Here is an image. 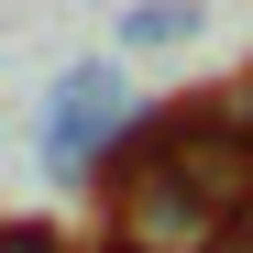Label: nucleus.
<instances>
[{
    "label": "nucleus",
    "instance_id": "nucleus-1",
    "mask_svg": "<svg viewBox=\"0 0 253 253\" xmlns=\"http://www.w3.org/2000/svg\"><path fill=\"white\" fill-rule=\"evenodd\" d=\"M154 165H165L220 231H242V220H253V99H198V110H176V132H165Z\"/></svg>",
    "mask_w": 253,
    "mask_h": 253
},
{
    "label": "nucleus",
    "instance_id": "nucleus-2",
    "mask_svg": "<svg viewBox=\"0 0 253 253\" xmlns=\"http://www.w3.org/2000/svg\"><path fill=\"white\" fill-rule=\"evenodd\" d=\"M132 77L121 66H66L55 77V99H44V176L55 187H99V165H110V143L132 132Z\"/></svg>",
    "mask_w": 253,
    "mask_h": 253
},
{
    "label": "nucleus",
    "instance_id": "nucleus-3",
    "mask_svg": "<svg viewBox=\"0 0 253 253\" xmlns=\"http://www.w3.org/2000/svg\"><path fill=\"white\" fill-rule=\"evenodd\" d=\"M110 242L121 253H209L220 220H209L165 165H143V176H121V198H110Z\"/></svg>",
    "mask_w": 253,
    "mask_h": 253
},
{
    "label": "nucleus",
    "instance_id": "nucleus-4",
    "mask_svg": "<svg viewBox=\"0 0 253 253\" xmlns=\"http://www.w3.org/2000/svg\"><path fill=\"white\" fill-rule=\"evenodd\" d=\"M198 33V0H132V11H121V44L132 55H165V44H187Z\"/></svg>",
    "mask_w": 253,
    "mask_h": 253
},
{
    "label": "nucleus",
    "instance_id": "nucleus-5",
    "mask_svg": "<svg viewBox=\"0 0 253 253\" xmlns=\"http://www.w3.org/2000/svg\"><path fill=\"white\" fill-rule=\"evenodd\" d=\"M0 253H55V231L44 220H0Z\"/></svg>",
    "mask_w": 253,
    "mask_h": 253
},
{
    "label": "nucleus",
    "instance_id": "nucleus-6",
    "mask_svg": "<svg viewBox=\"0 0 253 253\" xmlns=\"http://www.w3.org/2000/svg\"><path fill=\"white\" fill-rule=\"evenodd\" d=\"M209 253H253V220H242V231H220V242H209Z\"/></svg>",
    "mask_w": 253,
    "mask_h": 253
},
{
    "label": "nucleus",
    "instance_id": "nucleus-7",
    "mask_svg": "<svg viewBox=\"0 0 253 253\" xmlns=\"http://www.w3.org/2000/svg\"><path fill=\"white\" fill-rule=\"evenodd\" d=\"M110 253H121V242H110Z\"/></svg>",
    "mask_w": 253,
    "mask_h": 253
}]
</instances>
